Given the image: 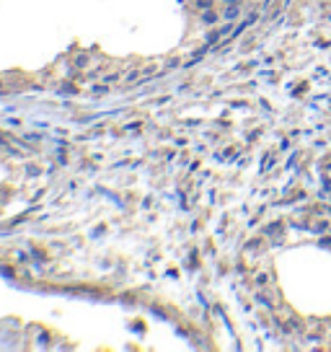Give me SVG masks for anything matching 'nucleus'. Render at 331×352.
I'll use <instances>...</instances> for the list:
<instances>
[]
</instances>
